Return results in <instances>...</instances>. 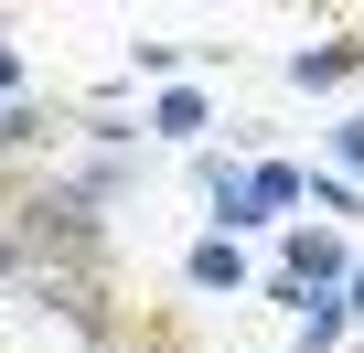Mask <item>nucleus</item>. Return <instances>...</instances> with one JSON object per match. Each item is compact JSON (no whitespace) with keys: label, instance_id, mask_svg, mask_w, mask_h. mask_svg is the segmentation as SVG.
Here are the masks:
<instances>
[{"label":"nucleus","instance_id":"nucleus-10","mask_svg":"<svg viewBox=\"0 0 364 353\" xmlns=\"http://www.w3.org/2000/svg\"><path fill=\"white\" fill-rule=\"evenodd\" d=\"M43 129H54V118H43L33 97H11V118H0V139H11V161H22V171H33V150H43Z\"/></svg>","mask_w":364,"mask_h":353},{"label":"nucleus","instance_id":"nucleus-3","mask_svg":"<svg viewBox=\"0 0 364 353\" xmlns=\"http://www.w3.org/2000/svg\"><path fill=\"white\" fill-rule=\"evenodd\" d=\"M353 75H364V33H332V43H300L289 54V86H311V97H332Z\"/></svg>","mask_w":364,"mask_h":353},{"label":"nucleus","instance_id":"nucleus-13","mask_svg":"<svg viewBox=\"0 0 364 353\" xmlns=\"http://www.w3.org/2000/svg\"><path fill=\"white\" fill-rule=\"evenodd\" d=\"M343 310H353V321H364V268H353V289H343Z\"/></svg>","mask_w":364,"mask_h":353},{"label":"nucleus","instance_id":"nucleus-8","mask_svg":"<svg viewBox=\"0 0 364 353\" xmlns=\"http://www.w3.org/2000/svg\"><path fill=\"white\" fill-rule=\"evenodd\" d=\"M343 332H353V310H343V289H332V300H311V310H300V332H289V342H300V353H343Z\"/></svg>","mask_w":364,"mask_h":353},{"label":"nucleus","instance_id":"nucleus-6","mask_svg":"<svg viewBox=\"0 0 364 353\" xmlns=\"http://www.w3.org/2000/svg\"><path fill=\"white\" fill-rule=\"evenodd\" d=\"M65 183H75V193H86V204L107 214V204H129V183H139V161H129V150H97V161H75V171H65Z\"/></svg>","mask_w":364,"mask_h":353},{"label":"nucleus","instance_id":"nucleus-2","mask_svg":"<svg viewBox=\"0 0 364 353\" xmlns=\"http://www.w3.org/2000/svg\"><path fill=\"white\" fill-rule=\"evenodd\" d=\"M353 268H364V257H343V236H311V225H300V236L279 246V278H300L311 300H332V289H353Z\"/></svg>","mask_w":364,"mask_h":353},{"label":"nucleus","instance_id":"nucleus-7","mask_svg":"<svg viewBox=\"0 0 364 353\" xmlns=\"http://www.w3.org/2000/svg\"><path fill=\"white\" fill-rule=\"evenodd\" d=\"M204 118H215V107H204V86H161V107H150V129H161V139H204Z\"/></svg>","mask_w":364,"mask_h":353},{"label":"nucleus","instance_id":"nucleus-5","mask_svg":"<svg viewBox=\"0 0 364 353\" xmlns=\"http://www.w3.org/2000/svg\"><path fill=\"white\" fill-rule=\"evenodd\" d=\"M182 278H193L204 300H236V289H247V257H236V236H193V257H182Z\"/></svg>","mask_w":364,"mask_h":353},{"label":"nucleus","instance_id":"nucleus-9","mask_svg":"<svg viewBox=\"0 0 364 353\" xmlns=\"http://www.w3.org/2000/svg\"><path fill=\"white\" fill-rule=\"evenodd\" d=\"M107 353H193V342H182V321H161V310H139V321H129V332H118Z\"/></svg>","mask_w":364,"mask_h":353},{"label":"nucleus","instance_id":"nucleus-12","mask_svg":"<svg viewBox=\"0 0 364 353\" xmlns=\"http://www.w3.org/2000/svg\"><path fill=\"white\" fill-rule=\"evenodd\" d=\"M332 171H343V183H364V118H343V129H332Z\"/></svg>","mask_w":364,"mask_h":353},{"label":"nucleus","instance_id":"nucleus-11","mask_svg":"<svg viewBox=\"0 0 364 353\" xmlns=\"http://www.w3.org/2000/svg\"><path fill=\"white\" fill-rule=\"evenodd\" d=\"M311 204H321V214H364V183H343V171H311Z\"/></svg>","mask_w":364,"mask_h":353},{"label":"nucleus","instance_id":"nucleus-4","mask_svg":"<svg viewBox=\"0 0 364 353\" xmlns=\"http://www.w3.org/2000/svg\"><path fill=\"white\" fill-rule=\"evenodd\" d=\"M247 204H257V225L300 214V204H311V171H300V161H247Z\"/></svg>","mask_w":364,"mask_h":353},{"label":"nucleus","instance_id":"nucleus-1","mask_svg":"<svg viewBox=\"0 0 364 353\" xmlns=\"http://www.w3.org/2000/svg\"><path fill=\"white\" fill-rule=\"evenodd\" d=\"M0 257H11V289L33 310H54L65 332H86L97 353L139 321L129 289H118L107 225H97V204L65 183V171H54V183H43V171H11V236H0Z\"/></svg>","mask_w":364,"mask_h":353}]
</instances>
